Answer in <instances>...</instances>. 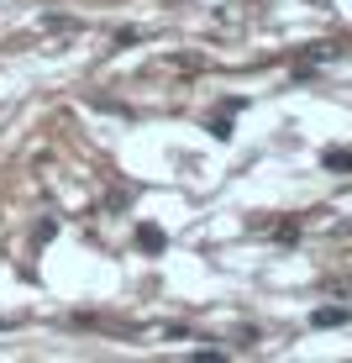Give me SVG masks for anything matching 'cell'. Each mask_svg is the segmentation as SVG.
Segmentation results:
<instances>
[{"label":"cell","instance_id":"obj_2","mask_svg":"<svg viewBox=\"0 0 352 363\" xmlns=\"http://www.w3.org/2000/svg\"><path fill=\"white\" fill-rule=\"evenodd\" d=\"M326 169H352V153H342V147H331V153H326Z\"/></svg>","mask_w":352,"mask_h":363},{"label":"cell","instance_id":"obj_3","mask_svg":"<svg viewBox=\"0 0 352 363\" xmlns=\"http://www.w3.org/2000/svg\"><path fill=\"white\" fill-rule=\"evenodd\" d=\"M137 242H142V247H163V232L158 227H142V232H137Z\"/></svg>","mask_w":352,"mask_h":363},{"label":"cell","instance_id":"obj_1","mask_svg":"<svg viewBox=\"0 0 352 363\" xmlns=\"http://www.w3.org/2000/svg\"><path fill=\"white\" fill-rule=\"evenodd\" d=\"M336 321H347V311H342V306H331V311H316V327H336Z\"/></svg>","mask_w":352,"mask_h":363}]
</instances>
